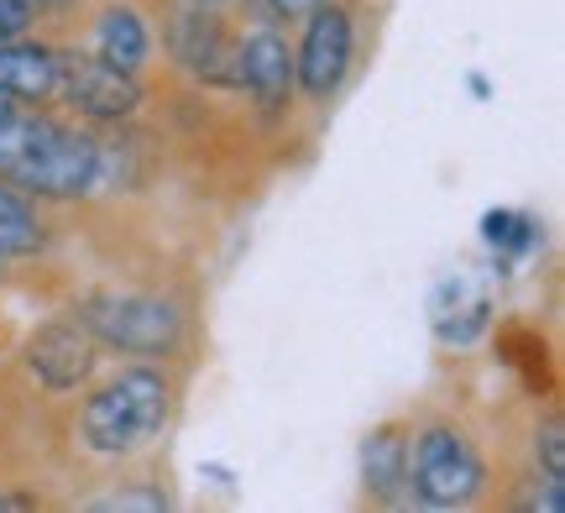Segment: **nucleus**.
<instances>
[{"label":"nucleus","instance_id":"obj_1","mask_svg":"<svg viewBox=\"0 0 565 513\" xmlns=\"http://www.w3.org/2000/svg\"><path fill=\"white\" fill-rule=\"evenodd\" d=\"M105 179V152L84 131L42 116L0 121V184L38 200H79Z\"/></svg>","mask_w":565,"mask_h":513},{"label":"nucleus","instance_id":"obj_2","mask_svg":"<svg viewBox=\"0 0 565 513\" xmlns=\"http://www.w3.org/2000/svg\"><path fill=\"white\" fill-rule=\"evenodd\" d=\"M162 419H168V377L152 367H131L84 404L79 435L95 456H137L162 435Z\"/></svg>","mask_w":565,"mask_h":513},{"label":"nucleus","instance_id":"obj_3","mask_svg":"<svg viewBox=\"0 0 565 513\" xmlns=\"http://www.w3.org/2000/svg\"><path fill=\"white\" fill-rule=\"evenodd\" d=\"M79 325L116 351H131V356H158V351L179 346V309L158 299V293H121V288H105V293H89L79 304Z\"/></svg>","mask_w":565,"mask_h":513},{"label":"nucleus","instance_id":"obj_4","mask_svg":"<svg viewBox=\"0 0 565 513\" xmlns=\"http://www.w3.org/2000/svg\"><path fill=\"white\" fill-rule=\"evenodd\" d=\"M408 488L429 509H466L482 493V456L450 425H429L419 440H408Z\"/></svg>","mask_w":565,"mask_h":513},{"label":"nucleus","instance_id":"obj_5","mask_svg":"<svg viewBox=\"0 0 565 513\" xmlns=\"http://www.w3.org/2000/svg\"><path fill=\"white\" fill-rule=\"evenodd\" d=\"M58 95L89 121H126L141 105V84L100 53H58Z\"/></svg>","mask_w":565,"mask_h":513},{"label":"nucleus","instance_id":"obj_6","mask_svg":"<svg viewBox=\"0 0 565 513\" xmlns=\"http://www.w3.org/2000/svg\"><path fill=\"white\" fill-rule=\"evenodd\" d=\"M168 47H173V58L204 84H236V42L225 32V21L200 6V0H189L183 11H173L168 21Z\"/></svg>","mask_w":565,"mask_h":513},{"label":"nucleus","instance_id":"obj_7","mask_svg":"<svg viewBox=\"0 0 565 513\" xmlns=\"http://www.w3.org/2000/svg\"><path fill=\"white\" fill-rule=\"evenodd\" d=\"M345 68H351V17L341 6H315L309 11V26H303V47L294 58V79L303 84V95L315 100H330L341 89Z\"/></svg>","mask_w":565,"mask_h":513},{"label":"nucleus","instance_id":"obj_8","mask_svg":"<svg viewBox=\"0 0 565 513\" xmlns=\"http://www.w3.org/2000/svg\"><path fill=\"white\" fill-rule=\"evenodd\" d=\"M26 362L53 393L79 388L84 377L95 372V335L79 320H58V325H42L26 346Z\"/></svg>","mask_w":565,"mask_h":513},{"label":"nucleus","instance_id":"obj_9","mask_svg":"<svg viewBox=\"0 0 565 513\" xmlns=\"http://www.w3.org/2000/svg\"><path fill=\"white\" fill-rule=\"evenodd\" d=\"M236 84H242L263 110H282L288 89H294V58H288V42L278 32H252L236 47Z\"/></svg>","mask_w":565,"mask_h":513},{"label":"nucleus","instance_id":"obj_10","mask_svg":"<svg viewBox=\"0 0 565 513\" xmlns=\"http://www.w3.org/2000/svg\"><path fill=\"white\" fill-rule=\"evenodd\" d=\"M0 89L11 100H47L58 95V53L26 47V42H0Z\"/></svg>","mask_w":565,"mask_h":513},{"label":"nucleus","instance_id":"obj_11","mask_svg":"<svg viewBox=\"0 0 565 513\" xmlns=\"http://www.w3.org/2000/svg\"><path fill=\"white\" fill-rule=\"evenodd\" d=\"M362 482L372 498H383V503H393V498L408 488V440L398 425H383V430L366 435L362 446Z\"/></svg>","mask_w":565,"mask_h":513},{"label":"nucleus","instance_id":"obj_12","mask_svg":"<svg viewBox=\"0 0 565 513\" xmlns=\"http://www.w3.org/2000/svg\"><path fill=\"white\" fill-rule=\"evenodd\" d=\"M95 47H100L105 63H116V68H126V74H137L141 58H147V26H141L137 11L116 6V11H105L100 26H95Z\"/></svg>","mask_w":565,"mask_h":513},{"label":"nucleus","instance_id":"obj_13","mask_svg":"<svg viewBox=\"0 0 565 513\" xmlns=\"http://www.w3.org/2000/svg\"><path fill=\"white\" fill-rule=\"evenodd\" d=\"M42 242H47V231H42L38 210L17 189L0 184V257H32V252H42Z\"/></svg>","mask_w":565,"mask_h":513},{"label":"nucleus","instance_id":"obj_14","mask_svg":"<svg viewBox=\"0 0 565 513\" xmlns=\"http://www.w3.org/2000/svg\"><path fill=\"white\" fill-rule=\"evenodd\" d=\"M487 320H492V304L477 293V299H466V304L435 314V335H440L445 346H466V341H477L487 330Z\"/></svg>","mask_w":565,"mask_h":513},{"label":"nucleus","instance_id":"obj_15","mask_svg":"<svg viewBox=\"0 0 565 513\" xmlns=\"http://www.w3.org/2000/svg\"><path fill=\"white\" fill-rule=\"evenodd\" d=\"M534 221L529 215H519V210H487L482 215V236H487V247H498V252H529L540 236H534Z\"/></svg>","mask_w":565,"mask_h":513},{"label":"nucleus","instance_id":"obj_16","mask_svg":"<svg viewBox=\"0 0 565 513\" xmlns=\"http://www.w3.org/2000/svg\"><path fill=\"white\" fill-rule=\"evenodd\" d=\"M534 456L545 461L550 477H565V425L561 419H545V425L534 430Z\"/></svg>","mask_w":565,"mask_h":513},{"label":"nucleus","instance_id":"obj_17","mask_svg":"<svg viewBox=\"0 0 565 513\" xmlns=\"http://www.w3.org/2000/svg\"><path fill=\"white\" fill-rule=\"evenodd\" d=\"M89 509H100V513H126V509L162 513V509H168V498H162V493H147V488H121V493H105V498H95Z\"/></svg>","mask_w":565,"mask_h":513},{"label":"nucleus","instance_id":"obj_18","mask_svg":"<svg viewBox=\"0 0 565 513\" xmlns=\"http://www.w3.org/2000/svg\"><path fill=\"white\" fill-rule=\"evenodd\" d=\"M524 509L529 513H565V477L545 472V482H534L524 493Z\"/></svg>","mask_w":565,"mask_h":513},{"label":"nucleus","instance_id":"obj_19","mask_svg":"<svg viewBox=\"0 0 565 513\" xmlns=\"http://www.w3.org/2000/svg\"><path fill=\"white\" fill-rule=\"evenodd\" d=\"M32 26V11L21 0H0V42H17Z\"/></svg>","mask_w":565,"mask_h":513},{"label":"nucleus","instance_id":"obj_20","mask_svg":"<svg viewBox=\"0 0 565 513\" xmlns=\"http://www.w3.org/2000/svg\"><path fill=\"white\" fill-rule=\"evenodd\" d=\"M267 6H273L278 17H309V11H315L320 0H267Z\"/></svg>","mask_w":565,"mask_h":513},{"label":"nucleus","instance_id":"obj_21","mask_svg":"<svg viewBox=\"0 0 565 513\" xmlns=\"http://www.w3.org/2000/svg\"><path fill=\"white\" fill-rule=\"evenodd\" d=\"M11 509H38V498L32 493H0V513H11Z\"/></svg>","mask_w":565,"mask_h":513},{"label":"nucleus","instance_id":"obj_22","mask_svg":"<svg viewBox=\"0 0 565 513\" xmlns=\"http://www.w3.org/2000/svg\"><path fill=\"white\" fill-rule=\"evenodd\" d=\"M11 116H17V100H11V95L0 89V121H11Z\"/></svg>","mask_w":565,"mask_h":513},{"label":"nucleus","instance_id":"obj_23","mask_svg":"<svg viewBox=\"0 0 565 513\" xmlns=\"http://www.w3.org/2000/svg\"><path fill=\"white\" fill-rule=\"evenodd\" d=\"M26 11H47V6H63V0H21Z\"/></svg>","mask_w":565,"mask_h":513},{"label":"nucleus","instance_id":"obj_24","mask_svg":"<svg viewBox=\"0 0 565 513\" xmlns=\"http://www.w3.org/2000/svg\"><path fill=\"white\" fill-rule=\"evenodd\" d=\"M200 6H221V0H200Z\"/></svg>","mask_w":565,"mask_h":513}]
</instances>
